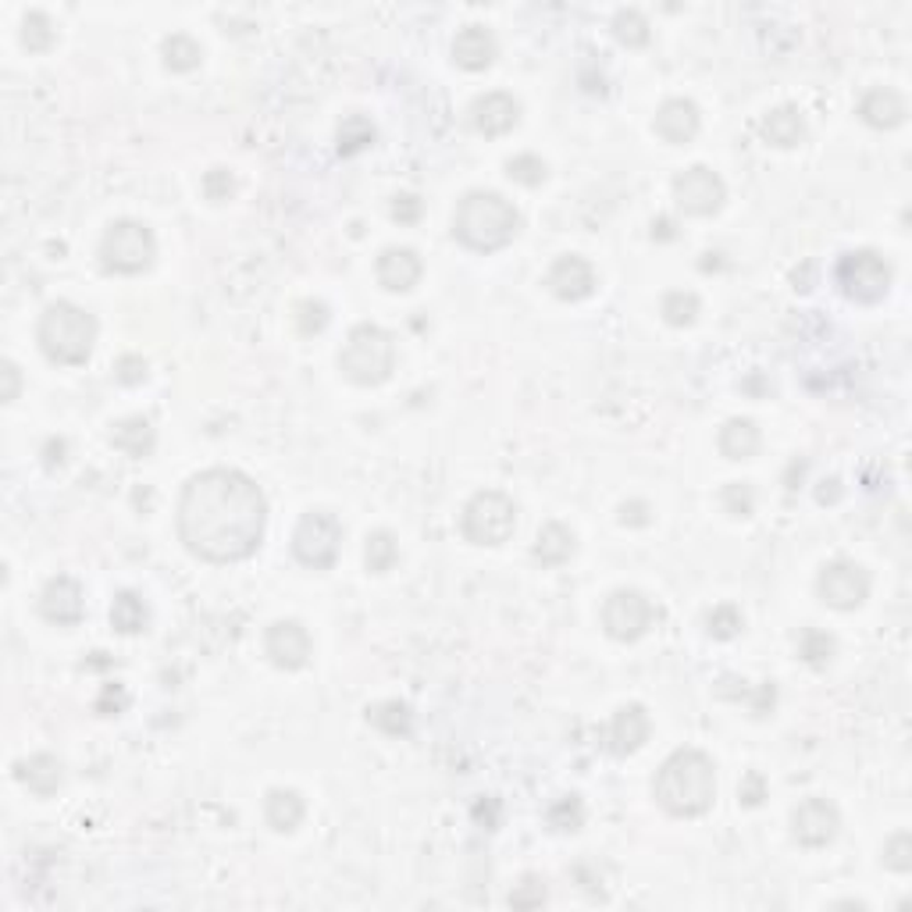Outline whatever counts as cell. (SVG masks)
<instances>
[{
  "label": "cell",
  "mask_w": 912,
  "mask_h": 912,
  "mask_svg": "<svg viewBox=\"0 0 912 912\" xmlns=\"http://www.w3.org/2000/svg\"><path fill=\"white\" fill-rule=\"evenodd\" d=\"M649 731H652V720H649L646 706L627 703L613 713V720L606 727V749L613 755H620V760L624 755H635L649 741Z\"/></svg>",
  "instance_id": "obj_17"
},
{
  "label": "cell",
  "mask_w": 912,
  "mask_h": 912,
  "mask_svg": "<svg viewBox=\"0 0 912 912\" xmlns=\"http://www.w3.org/2000/svg\"><path fill=\"white\" fill-rule=\"evenodd\" d=\"M307 817V806H304V795L293 791V788H271L264 798V820L271 831L278 834H293L299 823Z\"/></svg>",
  "instance_id": "obj_26"
},
{
  "label": "cell",
  "mask_w": 912,
  "mask_h": 912,
  "mask_svg": "<svg viewBox=\"0 0 912 912\" xmlns=\"http://www.w3.org/2000/svg\"><path fill=\"white\" fill-rule=\"evenodd\" d=\"M720 453L727 460H752L755 453L763 446V435L760 428H755L752 418H731L720 428V438H717Z\"/></svg>",
  "instance_id": "obj_27"
},
{
  "label": "cell",
  "mask_w": 912,
  "mask_h": 912,
  "mask_svg": "<svg viewBox=\"0 0 912 912\" xmlns=\"http://www.w3.org/2000/svg\"><path fill=\"white\" fill-rule=\"evenodd\" d=\"M741 627H745V617H741V609L734 603H720L706 613V631L709 638L717 641H731L741 635Z\"/></svg>",
  "instance_id": "obj_38"
},
{
  "label": "cell",
  "mask_w": 912,
  "mask_h": 912,
  "mask_svg": "<svg viewBox=\"0 0 912 912\" xmlns=\"http://www.w3.org/2000/svg\"><path fill=\"white\" fill-rule=\"evenodd\" d=\"M649 513H652V506L646 503V499H631V503L620 506V521L631 524V527H646V524L652 521Z\"/></svg>",
  "instance_id": "obj_52"
},
{
  "label": "cell",
  "mask_w": 912,
  "mask_h": 912,
  "mask_svg": "<svg viewBox=\"0 0 912 912\" xmlns=\"http://www.w3.org/2000/svg\"><path fill=\"white\" fill-rule=\"evenodd\" d=\"M39 613L57 627H76L86 613V595L76 578H50L39 595Z\"/></svg>",
  "instance_id": "obj_18"
},
{
  "label": "cell",
  "mask_w": 912,
  "mask_h": 912,
  "mask_svg": "<svg viewBox=\"0 0 912 912\" xmlns=\"http://www.w3.org/2000/svg\"><path fill=\"white\" fill-rule=\"evenodd\" d=\"M834 275L852 304H880L891 289V264L877 250H848Z\"/></svg>",
  "instance_id": "obj_8"
},
{
  "label": "cell",
  "mask_w": 912,
  "mask_h": 912,
  "mask_svg": "<svg viewBox=\"0 0 912 912\" xmlns=\"http://www.w3.org/2000/svg\"><path fill=\"white\" fill-rule=\"evenodd\" d=\"M884 866L894 869V874H909L912 869V834L909 831H898L894 837H888V845H884Z\"/></svg>",
  "instance_id": "obj_43"
},
{
  "label": "cell",
  "mask_w": 912,
  "mask_h": 912,
  "mask_svg": "<svg viewBox=\"0 0 912 912\" xmlns=\"http://www.w3.org/2000/svg\"><path fill=\"white\" fill-rule=\"evenodd\" d=\"M817 499H820V503H837V499H841V481H837V478H827V481H820Z\"/></svg>",
  "instance_id": "obj_54"
},
{
  "label": "cell",
  "mask_w": 912,
  "mask_h": 912,
  "mask_svg": "<svg viewBox=\"0 0 912 912\" xmlns=\"http://www.w3.org/2000/svg\"><path fill=\"white\" fill-rule=\"evenodd\" d=\"M100 267L111 275H139L147 271L157 256V239L150 232V225H142L136 218H118L107 225L104 239L96 247Z\"/></svg>",
  "instance_id": "obj_6"
},
{
  "label": "cell",
  "mask_w": 912,
  "mask_h": 912,
  "mask_svg": "<svg viewBox=\"0 0 912 912\" xmlns=\"http://www.w3.org/2000/svg\"><path fill=\"white\" fill-rule=\"evenodd\" d=\"M424 275V264H421V253L410 250V247H389L378 253V264H375V278L385 293H410L413 285L421 282Z\"/></svg>",
  "instance_id": "obj_19"
},
{
  "label": "cell",
  "mask_w": 912,
  "mask_h": 912,
  "mask_svg": "<svg viewBox=\"0 0 912 912\" xmlns=\"http://www.w3.org/2000/svg\"><path fill=\"white\" fill-rule=\"evenodd\" d=\"M677 232H674V221L670 218H656L652 221V239H674Z\"/></svg>",
  "instance_id": "obj_55"
},
{
  "label": "cell",
  "mask_w": 912,
  "mask_h": 912,
  "mask_svg": "<svg viewBox=\"0 0 912 912\" xmlns=\"http://www.w3.org/2000/svg\"><path fill=\"white\" fill-rule=\"evenodd\" d=\"M339 549H342V524L335 513L310 510L299 517L293 532V552L299 563L310 570H328L339 560Z\"/></svg>",
  "instance_id": "obj_9"
},
{
  "label": "cell",
  "mask_w": 912,
  "mask_h": 912,
  "mask_svg": "<svg viewBox=\"0 0 912 912\" xmlns=\"http://www.w3.org/2000/svg\"><path fill=\"white\" fill-rule=\"evenodd\" d=\"M613 36H617V43H624V47H646V43L652 39V29H649V19L641 14L638 8H620L617 14H613Z\"/></svg>",
  "instance_id": "obj_33"
},
{
  "label": "cell",
  "mask_w": 912,
  "mask_h": 912,
  "mask_svg": "<svg viewBox=\"0 0 912 912\" xmlns=\"http://www.w3.org/2000/svg\"><path fill=\"white\" fill-rule=\"evenodd\" d=\"M111 446L125 456H133V460H142V456H150L157 446V428L150 424V418H142V413L122 418L111 424Z\"/></svg>",
  "instance_id": "obj_23"
},
{
  "label": "cell",
  "mask_w": 912,
  "mask_h": 912,
  "mask_svg": "<svg viewBox=\"0 0 912 912\" xmlns=\"http://www.w3.org/2000/svg\"><path fill=\"white\" fill-rule=\"evenodd\" d=\"M674 200L688 218H713V214L723 207L727 185L713 168L692 164L674 179Z\"/></svg>",
  "instance_id": "obj_11"
},
{
  "label": "cell",
  "mask_w": 912,
  "mask_h": 912,
  "mask_svg": "<svg viewBox=\"0 0 912 912\" xmlns=\"http://www.w3.org/2000/svg\"><path fill=\"white\" fill-rule=\"evenodd\" d=\"M375 139H378V128L375 122L367 118V114H346L339 125V133H335V150L342 157H353V153H361L367 147H375Z\"/></svg>",
  "instance_id": "obj_31"
},
{
  "label": "cell",
  "mask_w": 912,
  "mask_h": 912,
  "mask_svg": "<svg viewBox=\"0 0 912 912\" xmlns=\"http://www.w3.org/2000/svg\"><path fill=\"white\" fill-rule=\"evenodd\" d=\"M656 136L674 142V147H684V142H692L698 136V128H703V114H698V104L688 96H670L660 104L652 118Z\"/></svg>",
  "instance_id": "obj_16"
},
{
  "label": "cell",
  "mask_w": 912,
  "mask_h": 912,
  "mask_svg": "<svg viewBox=\"0 0 912 912\" xmlns=\"http://www.w3.org/2000/svg\"><path fill=\"white\" fill-rule=\"evenodd\" d=\"M837 831H841V812L834 802H827V798H806V802H798V809L791 812V834L798 845H806V848L831 845Z\"/></svg>",
  "instance_id": "obj_13"
},
{
  "label": "cell",
  "mask_w": 912,
  "mask_h": 912,
  "mask_svg": "<svg viewBox=\"0 0 912 912\" xmlns=\"http://www.w3.org/2000/svg\"><path fill=\"white\" fill-rule=\"evenodd\" d=\"M521 232V210L495 190H470L453 210V236L467 250L495 253Z\"/></svg>",
  "instance_id": "obj_3"
},
{
  "label": "cell",
  "mask_w": 912,
  "mask_h": 912,
  "mask_svg": "<svg viewBox=\"0 0 912 912\" xmlns=\"http://www.w3.org/2000/svg\"><path fill=\"white\" fill-rule=\"evenodd\" d=\"M267 527V499L250 475L210 467L185 481L179 499V538L207 563H239L256 552Z\"/></svg>",
  "instance_id": "obj_1"
},
{
  "label": "cell",
  "mask_w": 912,
  "mask_h": 912,
  "mask_svg": "<svg viewBox=\"0 0 912 912\" xmlns=\"http://www.w3.org/2000/svg\"><path fill=\"white\" fill-rule=\"evenodd\" d=\"M720 499H723V510L731 513V517H752L755 513V492H752V485H745V481H731Z\"/></svg>",
  "instance_id": "obj_45"
},
{
  "label": "cell",
  "mask_w": 912,
  "mask_h": 912,
  "mask_svg": "<svg viewBox=\"0 0 912 912\" xmlns=\"http://www.w3.org/2000/svg\"><path fill=\"white\" fill-rule=\"evenodd\" d=\"M698 310H703V304H698V296H695V293H684V289L666 293V296H663V304H660L663 321H666V324H674V328H688V324H695Z\"/></svg>",
  "instance_id": "obj_35"
},
{
  "label": "cell",
  "mask_w": 912,
  "mask_h": 912,
  "mask_svg": "<svg viewBox=\"0 0 912 912\" xmlns=\"http://www.w3.org/2000/svg\"><path fill=\"white\" fill-rule=\"evenodd\" d=\"M128 703V695L122 684H104V692H100L96 698V713H104V717H118V713L125 709Z\"/></svg>",
  "instance_id": "obj_50"
},
{
  "label": "cell",
  "mask_w": 912,
  "mask_h": 912,
  "mask_svg": "<svg viewBox=\"0 0 912 912\" xmlns=\"http://www.w3.org/2000/svg\"><path fill=\"white\" fill-rule=\"evenodd\" d=\"M367 723L378 727L389 738H407L413 727V709L407 703H399V698H385V703L367 706Z\"/></svg>",
  "instance_id": "obj_30"
},
{
  "label": "cell",
  "mask_w": 912,
  "mask_h": 912,
  "mask_svg": "<svg viewBox=\"0 0 912 912\" xmlns=\"http://www.w3.org/2000/svg\"><path fill=\"white\" fill-rule=\"evenodd\" d=\"M506 175L517 182V185H527V190H535V185L546 182L549 175V168L546 161H542L538 153H517V157H510L506 161Z\"/></svg>",
  "instance_id": "obj_39"
},
{
  "label": "cell",
  "mask_w": 912,
  "mask_h": 912,
  "mask_svg": "<svg viewBox=\"0 0 912 912\" xmlns=\"http://www.w3.org/2000/svg\"><path fill=\"white\" fill-rule=\"evenodd\" d=\"M834 652H837V641L827 631H817V627H806L802 638H798V656L817 670H823L827 663H831Z\"/></svg>",
  "instance_id": "obj_36"
},
{
  "label": "cell",
  "mask_w": 912,
  "mask_h": 912,
  "mask_svg": "<svg viewBox=\"0 0 912 912\" xmlns=\"http://www.w3.org/2000/svg\"><path fill=\"white\" fill-rule=\"evenodd\" d=\"M293 318H296L299 335H321L328 321H332V310H328L324 299H299Z\"/></svg>",
  "instance_id": "obj_40"
},
{
  "label": "cell",
  "mask_w": 912,
  "mask_h": 912,
  "mask_svg": "<svg viewBox=\"0 0 912 912\" xmlns=\"http://www.w3.org/2000/svg\"><path fill=\"white\" fill-rule=\"evenodd\" d=\"M339 371L353 385H381L396 371V339L378 324H356L339 350Z\"/></svg>",
  "instance_id": "obj_5"
},
{
  "label": "cell",
  "mask_w": 912,
  "mask_h": 912,
  "mask_svg": "<svg viewBox=\"0 0 912 912\" xmlns=\"http://www.w3.org/2000/svg\"><path fill=\"white\" fill-rule=\"evenodd\" d=\"M574 549H578L574 532H570V527L560 524V521H549V524H542L532 552H535V560L542 567H560V563L570 560V556H574Z\"/></svg>",
  "instance_id": "obj_28"
},
{
  "label": "cell",
  "mask_w": 912,
  "mask_h": 912,
  "mask_svg": "<svg viewBox=\"0 0 912 912\" xmlns=\"http://www.w3.org/2000/svg\"><path fill=\"white\" fill-rule=\"evenodd\" d=\"M546 820L552 831H560V834H574L581 831V823H584V802L578 795H563V798H556V802L549 806L546 812Z\"/></svg>",
  "instance_id": "obj_37"
},
{
  "label": "cell",
  "mask_w": 912,
  "mask_h": 912,
  "mask_svg": "<svg viewBox=\"0 0 912 912\" xmlns=\"http://www.w3.org/2000/svg\"><path fill=\"white\" fill-rule=\"evenodd\" d=\"M760 133H763V139L770 142V147L791 150L806 139V118H802V111L798 107L784 104V107H774V111L763 114Z\"/></svg>",
  "instance_id": "obj_25"
},
{
  "label": "cell",
  "mask_w": 912,
  "mask_h": 912,
  "mask_svg": "<svg viewBox=\"0 0 912 912\" xmlns=\"http://www.w3.org/2000/svg\"><path fill=\"white\" fill-rule=\"evenodd\" d=\"M399 560V546H396V535L392 532H371L367 535V546H364V563L371 574H389Z\"/></svg>",
  "instance_id": "obj_34"
},
{
  "label": "cell",
  "mask_w": 912,
  "mask_h": 912,
  "mask_svg": "<svg viewBox=\"0 0 912 912\" xmlns=\"http://www.w3.org/2000/svg\"><path fill=\"white\" fill-rule=\"evenodd\" d=\"M421 210H424L421 196H413V193H399V196L392 200V221H399V225L421 221Z\"/></svg>",
  "instance_id": "obj_48"
},
{
  "label": "cell",
  "mask_w": 912,
  "mask_h": 912,
  "mask_svg": "<svg viewBox=\"0 0 912 912\" xmlns=\"http://www.w3.org/2000/svg\"><path fill=\"white\" fill-rule=\"evenodd\" d=\"M521 122V104L510 93L495 90V93H481L475 104H470V125L478 128L481 136H506L513 125Z\"/></svg>",
  "instance_id": "obj_20"
},
{
  "label": "cell",
  "mask_w": 912,
  "mask_h": 912,
  "mask_svg": "<svg viewBox=\"0 0 912 912\" xmlns=\"http://www.w3.org/2000/svg\"><path fill=\"white\" fill-rule=\"evenodd\" d=\"M859 118L869 128H880V133H888V128H898L905 122V100L902 93L888 90V86H877V90H869L859 100Z\"/></svg>",
  "instance_id": "obj_24"
},
{
  "label": "cell",
  "mask_w": 912,
  "mask_h": 912,
  "mask_svg": "<svg viewBox=\"0 0 912 912\" xmlns=\"http://www.w3.org/2000/svg\"><path fill=\"white\" fill-rule=\"evenodd\" d=\"M200 185H204V196L210 200V204H225V200L236 196V175H232V168H210Z\"/></svg>",
  "instance_id": "obj_44"
},
{
  "label": "cell",
  "mask_w": 912,
  "mask_h": 912,
  "mask_svg": "<svg viewBox=\"0 0 912 912\" xmlns=\"http://www.w3.org/2000/svg\"><path fill=\"white\" fill-rule=\"evenodd\" d=\"M0 375H4V392H0V399H4V403H14L19 392H22V371H19V364L4 361V364H0Z\"/></svg>",
  "instance_id": "obj_51"
},
{
  "label": "cell",
  "mask_w": 912,
  "mask_h": 912,
  "mask_svg": "<svg viewBox=\"0 0 912 912\" xmlns=\"http://www.w3.org/2000/svg\"><path fill=\"white\" fill-rule=\"evenodd\" d=\"M763 798H766V780H763L760 770H749L745 780H741V788H738V802L755 809V806H763Z\"/></svg>",
  "instance_id": "obj_47"
},
{
  "label": "cell",
  "mask_w": 912,
  "mask_h": 912,
  "mask_svg": "<svg viewBox=\"0 0 912 912\" xmlns=\"http://www.w3.org/2000/svg\"><path fill=\"white\" fill-rule=\"evenodd\" d=\"M470 812H475V820L485 827V831H495L499 820H503V802H499L495 795H489V798H478Z\"/></svg>",
  "instance_id": "obj_49"
},
{
  "label": "cell",
  "mask_w": 912,
  "mask_h": 912,
  "mask_svg": "<svg viewBox=\"0 0 912 912\" xmlns=\"http://www.w3.org/2000/svg\"><path fill=\"white\" fill-rule=\"evenodd\" d=\"M542 902H546V880L538 874H524L521 884H513V891H510L513 909H538Z\"/></svg>",
  "instance_id": "obj_42"
},
{
  "label": "cell",
  "mask_w": 912,
  "mask_h": 912,
  "mask_svg": "<svg viewBox=\"0 0 912 912\" xmlns=\"http://www.w3.org/2000/svg\"><path fill=\"white\" fill-rule=\"evenodd\" d=\"M652 795L670 817H703L717 798V766L698 749L670 752L656 770Z\"/></svg>",
  "instance_id": "obj_2"
},
{
  "label": "cell",
  "mask_w": 912,
  "mask_h": 912,
  "mask_svg": "<svg viewBox=\"0 0 912 912\" xmlns=\"http://www.w3.org/2000/svg\"><path fill=\"white\" fill-rule=\"evenodd\" d=\"M517 527V503L506 492L485 489L467 499L460 532L470 546H503Z\"/></svg>",
  "instance_id": "obj_7"
},
{
  "label": "cell",
  "mask_w": 912,
  "mask_h": 912,
  "mask_svg": "<svg viewBox=\"0 0 912 912\" xmlns=\"http://www.w3.org/2000/svg\"><path fill=\"white\" fill-rule=\"evenodd\" d=\"M65 460H68V442L65 438H47V446H43V464L54 470V467H61Z\"/></svg>",
  "instance_id": "obj_53"
},
{
  "label": "cell",
  "mask_w": 912,
  "mask_h": 912,
  "mask_svg": "<svg viewBox=\"0 0 912 912\" xmlns=\"http://www.w3.org/2000/svg\"><path fill=\"white\" fill-rule=\"evenodd\" d=\"M161 57H164L168 71H193V68H200V61H204V47H200L193 36L171 33L161 43Z\"/></svg>",
  "instance_id": "obj_32"
},
{
  "label": "cell",
  "mask_w": 912,
  "mask_h": 912,
  "mask_svg": "<svg viewBox=\"0 0 912 912\" xmlns=\"http://www.w3.org/2000/svg\"><path fill=\"white\" fill-rule=\"evenodd\" d=\"M22 43L33 54H43L54 47V22L43 11H29L22 19Z\"/></svg>",
  "instance_id": "obj_41"
},
{
  "label": "cell",
  "mask_w": 912,
  "mask_h": 912,
  "mask_svg": "<svg viewBox=\"0 0 912 912\" xmlns=\"http://www.w3.org/2000/svg\"><path fill=\"white\" fill-rule=\"evenodd\" d=\"M14 777H19L33 795L50 798L65 784V766H61L57 755L36 752V755H29V760H22L19 766H14Z\"/></svg>",
  "instance_id": "obj_22"
},
{
  "label": "cell",
  "mask_w": 912,
  "mask_h": 912,
  "mask_svg": "<svg viewBox=\"0 0 912 912\" xmlns=\"http://www.w3.org/2000/svg\"><path fill=\"white\" fill-rule=\"evenodd\" d=\"M36 342L43 356L50 364L61 367H79L90 361V353L96 346V318L90 310H82L79 304H68V299H57L47 310H43L39 328H36Z\"/></svg>",
  "instance_id": "obj_4"
},
{
  "label": "cell",
  "mask_w": 912,
  "mask_h": 912,
  "mask_svg": "<svg viewBox=\"0 0 912 912\" xmlns=\"http://www.w3.org/2000/svg\"><path fill=\"white\" fill-rule=\"evenodd\" d=\"M150 624V606L147 598L136 592H118L111 603V627L118 635H139Z\"/></svg>",
  "instance_id": "obj_29"
},
{
  "label": "cell",
  "mask_w": 912,
  "mask_h": 912,
  "mask_svg": "<svg viewBox=\"0 0 912 912\" xmlns=\"http://www.w3.org/2000/svg\"><path fill=\"white\" fill-rule=\"evenodd\" d=\"M495 54H499V43H495L489 25H478V22L475 25H464L460 33H456V39H453V61L460 65L464 71L492 68Z\"/></svg>",
  "instance_id": "obj_21"
},
{
  "label": "cell",
  "mask_w": 912,
  "mask_h": 912,
  "mask_svg": "<svg viewBox=\"0 0 912 912\" xmlns=\"http://www.w3.org/2000/svg\"><path fill=\"white\" fill-rule=\"evenodd\" d=\"M546 285L556 299H563V304H581V299H589L595 293V267L578 253H563L560 261L549 267Z\"/></svg>",
  "instance_id": "obj_15"
},
{
  "label": "cell",
  "mask_w": 912,
  "mask_h": 912,
  "mask_svg": "<svg viewBox=\"0 0 912 912\" xmlns=\"http://www.w3.org/2000/svg\"><path fill=\"white\" fill-rule=\"evenodd\" d=\"M656 620V606L638 589H617L603 603V627L617 641H638Z\"/></svg>",
  "instance_id": "obj_10"
},
{
  "label": "cell",
  "mask_w": 912,
  "mask_h": 912,
  "mask_svg": "<svg viewBox=\"0 0 912 912\" xmlns=\"http://www.w3.org/2000/svg\"><path fill=\"white\" fill-rule=\"evenodd\" d=\"M310 635L299 620H275L264 635V652L278 670H299L310 660Z\"/></svg>",
  "instance_id": "obj_14"
},
{
  "label": "cell",
  "mask_w": 912,
  "mask_h": 912,
  "mask_svg": "<svg viewBox=\"0 0 912 912\" xmlns=\"http://www.w3.org/2000/svg\"><path fill=\"white\" fill-rule=\"evenodd\" d=\"M147 375H150V364L136 353H125V356H118V364H114V378L122 385H142Z\"/></svg>",
  "instance_id": "obj_46"
},
{
  "label": "cell",
  "mask_w": 912,
  "mask_h": 912,
  "mask_svg": "<svg viewBox=\"0 0 912 912\" xmlns=\"http://www.w3.org/2000/svg\"><path fill=\"white\" fill-rule=\"evenodd\" d=\"M817 595L820 603H827L831 609H859L869 598V574L863 563L855 560H834L820 570L817 578Z\"/></svg>",
  "instance_id": "obj_12"
}]
</instances>
